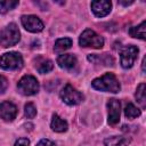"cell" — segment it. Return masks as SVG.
I'll list each match as a JSON object with an SVG mask.
<instances>
[{
  "label": "cell",
  "instance_id": "6da1fadb",
  "mask_svg": "<svg viewBox=\"0 0 146 146\" xmlns=\"http://www.w3.org/2000/svg\"><path fill=\"white\" fill-rule=\"evenodd\" d=\"M91 86L94 89L99 91H106V92H113L116 94L120 91L121 86L119 80L113 73H105L104 75L92 80Z\"/></svg>",
  "mask_w": 146,
  "mask_h": 146
},
{
  "label": "cell",
  "instance_id": "7a4b0ae2",
  "mask_svg": "<svg viewBox=\"0 0 146 146\" xmlns=\"http://www.w3.org/2000/svg\"><path fill=\"white\" fill-rule=\"evenodd\" d=\"M21 39L18 27L15 23H10L0 30V47L8 48L15 46Z\"/></svg>",
  "mask_w": 146,
  "mask_h": 146
},
{
  "label": "cell",
  "instance_id": "3957f363",
  "mask_svg": "<svg viewBox=\"0 0 146 146\" xmlns=\"http://www.w3.org/2000/svg\"><path fill=\"white\" fill-rule=\"evenodd\" d=\"M79 43L81 47H90L95 49H100L104 46V39L100 35H98L94 30L87 29L80 35Z\"/></svg>",
  "mask_w": 146,
  "mask_h": 146
},
{
  "label": "cell",
  "instance_id": "277c9868",
  "mask_svg": "<svg viewBox=\"0 0 146 146\" xmlns=\"http://www.w3.org/2000/svg\"><path fill=\"white\" fill-rule=\"evenodd\" d=\"M23 66V57L19 52L10 51L0 57V67L7 71L18 70Z\"/></svg>",
  "mask_w": 146,
  "mask_h": 146
},
{
  "label": "cell",
  "instance_id": "5b68a950",
  "mask_svg": "<svg viewBox=\"0 0 146 146\" xmlns=\"http://www.w3.org/2000/svg\"><path fill=\"white\" fill-rule=\"evenodd\" d=\"M39 82L33 75H24L17 83L18 91L24 96H32L39 91Z\"/></svg>",
  "mask_w": 146,
  "mask_h": 146
},
{
  "label": "cell",
  "instance_id": "8992f818",
  "mask_svg": "<svg viewBox=\"0 0 146 146\" xmlns=\"http://www.w3.org/2000/svg\"><path fill=\"white\" fill-rule=\"evenodd\" d=\"M59 96L62 100L67 105H78L83 100V95L75 88H73L71 84H66L62 89Z\"/></svg>",
  "mask_w": 146,
  "mask_h": 146
},
{
  "label": "cell",
  "instance_id": "52a82bcc",
  "mask_svg": "<svg viewBox=\"0 0 146 146\" xmlns=\"http://www.w3.org/2000/svg\"><path fill=\"white\" fill-rule=\"evenodd\" d=\"M138 48L133 44L127 46L122 49L121 51V56H120V62H121V66L123 68H130L132 67L137 56H138Z\"/></svg>",
  "mask_w": 146,
  "mask_h": 146
},
{
  "label": "cell",
  "instance_id": "ba28073f",
  "mask_svg": "<svg viewBox=\"0 0 146 146\" xmlns=\"http://www.w3.org/2000/svg\"><path fill=\"white\" fill-rule=\"evenodd\" d=\"M21 22H22V25L24 26V29L32 33L41 32L44 27L41 19L34 15H24L21 18Z\"/></svg>",
  "mask_w": 146,
  "mask_h": 146
},
{
  "label": "cell",
  "instance_id": "9c48e42d",
  "mask_svg": "<svg viewBox=\"0 0 146 146\" xmlns=\"http://www.w3.org/2000/svg\"><path fill=\"white\" fill-rule=\"evenodd\" d=\"M108 110V123L111 125L116 124L120 121V113H121V104L117 99L112 98L107 103Z\"/></svg>",
  "mask_w": 146,
  "mask_h": 146
},
{
  "label": "cell",
  "instance_id": "30bf717a",
  "mask_svg": "<svg viewBox=\"0 0 146 146\" xmlns=\"http://www.w3.org/2000/svg\"><path fill=\"white\" fill-rule=\"evenodd\" d=\"M17 115V107L10 102H2L0 104V116L7 122L13 121Z\"/></svg>",
  "mask_w": 146,
  "mask_h": 146
},
{
  "label": "cell",
  "instance_id": "8fae6325",
  "mask_svg": "<svg viewBox=\"0 0 146 146\" xmlns=\"http://www.w3.org/2000/svg\"><path fill=\"white\" fill-rule=\"evenodd\" d=\"M112 8V3L110 1L105 0H98V1H92L91 2V10L97 17H104L110 14Z\"/></svg>",
  "mask_w": 146,
  "mask_h": 146
},
{
  "label": "cell",
  "instance_id": "7c38bea8",
  "mask_svg": "<svg viewBox=\"0 0 146 146\" xmlns=\"http://www.w3.org/2000/svg\"><path fill=\"white\" fill-rule=\"evenodd\" d=\"M57 64L62 67V68H65V70H72L78 64V60H76V57L72 54H64V55H60L58 56L57 58Z\"/></svg>",
  "mask_w": 146,
  "mask_h": 146
},
{
  "label": "cell",
  "instance_id": "4fadbf2b",
  "mask_svg": "<svg viewBox=\"0 0 146 146\" xmlns=\"http://www.w3.org/2000/svg\"><path fill=\"white\" fill-rule=\"evenodd\" d=\"M131 141L130 137L127 136H112L104 140L105 146H128Z\"/></svg>",
  "mask_w": 146,
  "mask_h": 146
},
{
  "label": "cell",
  "instance_id": "5bb4252c",
  "mask_svg": "<svg viewBox=\"0 0 146 146\" xmlns=\"http://www.w3.org/2000/svg\"><path fill=\"white\" fill-rule=\"evenodd\" d=\"M35 68L38 70L39 73L41 74H44V73H48L50 72L52 68H54V64L50 59H47V58H42V57H38L35 59V64H34Z\"/></svg>",
  "mask_w": 146,
  "mask_h": 146
},
{
  "label": "cell",
  "instance_id": "9a60e30c",
  "mask_svg": "<svg viewBox=\"0 0 146 146\" xmlns=\"http://www.w3.org/2000/svg\"><path fill=\"white\" fill-rule=\"evenodd\" d=\"M50 127H51V129H52L54 131H56V132H64V131H66L67 128H68L67 122H66L64 119L59 117L57 114H54V115H52V120H51Z\"/></svg>",
  "mask_w": 146,
  "mask_h": 146
},
{
  "label": "cell",
  "instance_id": "2e32d148",
  "mask_svg": "<svg viewBox=\"0 0 146 146\" xmlns=\"http://www.w3.org/2000/svg\"><path fill=\"white\" fill-rule=\"evenodd\" d=\"M145 26H146V22L143 21L139 25L131 27V29L129 30L130 35L133 36V38H138V39L145 40V38H146V27H145Z\"/></svg>",
  "mask_w": 146,
  "mask_h": 146
},
{
  "label": "cell",
  "instance_id": "e0dca14e",
  "mask_svg": "<svg viewBox=\"0 0 146 146\" xmlns=\"http://www.w3.org/2000/svg\"><path fill=\"white\" fill-rule=\"evenodd\" d=\"M71 46H72V40L70 38H62V39H58L55 42L54 50L56 52H63V51L70 49Z\"/></svg>",
  "mask_w": 146,
  "mask_h": 146
},
{
  "label": "cell",
  "instance_id": "ac0fdd59",
  "mask_svg": "<svg viewBox=\"0 0 146 146\" xmlns=\"http://www.w3.org/2000/svg\"><path fill=\"white\" fill-rule=\"evenodd\" d=\"M135 97L137 99V102L140 104L141 108H145L146 107V96H145V83H140L138 87H137V90H136V94H135Z\"/></svg>",
  "mask_w": 146,
  "mask_h": 146
},
{
  "label": "cell",
  "instance_id": "d6986e66",
  "mask_svg": "<svg viewBox=\"0 0 146 146\" xmlns=\"http://www.w3.org/2000/svg\"><path fill=\"white\" fill-rule=\"evenodd\" d=\"M140 110L139 108H137L133 104H131V103H129V104H127V106H125V108H124V115L128 117V119H135V117H138L139 115H140Z\"/></svg>",
  "mask_w": 146,
  "mask_h": 146
},
{
  "label": "cell",
  "instance_id": "ffe728a7",
  "mask_svg": "<svg viewBox=\"0 0 146 146\" xmlns=\"http://www.w3.org/2000/svg\"><path fill=\"white\" fill-rule=\"evenodd\" d=\"M18 5V1L14 0H3L0 1V14H6L8 10L14 9Z\"/></svg>",
  "mask_w": 146,
  "mask_h": 146
},
{
  "label": "cell",
  "instance_id": "44dd1931",
  "mask_svg": "<svg viewBox=\"0 0 146 146\" xmlns=\"http://www.w3.org/2000/svg\"><path fill=\"white\" fill-rule=\"evenodd\" d=\"M24 114L27 119H33L36 115V108L34 106L33 103H27L25 105V110H24Z\"/></svg>",
  "mask_w": 146,
  "mask_h": 146
},
{
  "label": "cell",
  "instance_id": "7402d4cb",
  "mask_svg": "<svg viewBox=\"0 0 146 146\" xmlns=\"http://www.w3.org/2000/svg\"><path fill=\"white\" fill-rule=\"evenodd\" d=\"M8 88V80L3 76L0 75V94H3Z\"/></svg>",
  "mask_w": 146,
  "mask_h": 146
},
{
  "label": "cell",
  "instance_id": "603a6c76",
  "mask_svg": "<svg viewBox=\"0 0 146 146\" xmlns=\"http://www.w3.org/2000/svg\"><path fill=\"white\" fill-rule=\"evenodd\" d=\"M14 146H30V140L27 138H19L18 140H16Z\"/></svg>",
  "mask_w": 146,
  "mask_h": 146
},
{
  "label": "cell",
  "instance_id": "cb8c5ba5",
  "mask_svg": "<svg viewBox=\"0 0 146 146\" xmlns=\"http://www.w3.org/2000/svg\"><path fill=\"white\" fill-rule=\"evenodd\" d=\"M36 146H56V145L51 140H49V139H41L36 144Z\"/></svg>",
  "mask_w": 146,
  "mask_h": 146
},
{
  "label": "cell",
  "instance_id": "d4e9b609",
  "mask_svg": "<svg viewBox=\"0 0 146 146\" xmlns=\"http://www.w3.org/2000/svg\"><path fill=\"white\" fill-rule=\"evenodd\" d=\"M132 2H133V1H128V2H127V1H120V3H121V5H123V6H128V5H131Z\"/></svg>",
  "mask_w": 146,
  "mask_h": 146
},
{
  "label": "cell",
  "instance_id": "484cf974",
  "mask_svg": "<svg viewBox=\"0 0 146 146\" xmlns=\"http://www.w3.org/2000/svg\"><path fill=\"white\" fill-rule=\"evenodd\" d=\"M145 60H146V59L144 58V59H143V71H145Z\"/></svg>",
  "mask_w": 146,
  "mask_h": 146
}]
</instances>
